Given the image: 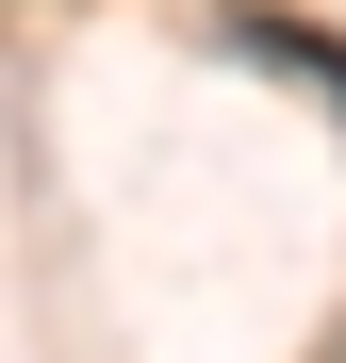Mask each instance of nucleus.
Segmentation results:
<instances>
[{"label":"nucleus","mask_w":346,"mask_h":363,"mask_svg":"<svg viewBox=\"0 0 346 363\" xmlns=\"http://www.w3.org/2000/svg\"><path fill=\"white\" fill-rule=\"evenodd\" d=\"M248 50H264V67H297L313 99H346V50H330V33H297V17H248Z\"/></svg>","instance_id":"nucleus-1"}]
</instances>
